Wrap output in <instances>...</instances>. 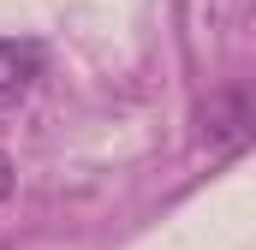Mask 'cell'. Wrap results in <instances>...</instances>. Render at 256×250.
Instances as JSON below:
<instances>
[{"label": "cell", "instance_id": "obj_1", "mask_svg": "<svg viewBox=\"0 0 256 250\" xmlns=\"http://www.w3.org/2000/svg\"><path fill=\"white\" fill-rule=\"evenodd\" d=\"M42 66H48V48L36 36H0V102L30 96V84L42 78Z\"/></svg>", "mask_w": 256, "mask_h": 250}, {"label": "cell", "instance_id": "obj_2", "mask_svg": "<svg viewBox=\"0 0 256 250\" xmlns=\"http://www.w3.org/2000/svg\"><path fill=\"white\" fill-rule=\"evenodd\" d=\"M208 149H244V137H250V96L244 90H220V96H208Z\"/></svg>", "mask_w": 256, "mask_h": 250}, {"label": "cell", "instance_id": "obj_3", "mask_svg": "<svg viewBox=\"0 0 256 250\" xmlns=\"http://www.w3.org/2000/svg\"><path fill=\"white\" fill-rule=\"evenodd\" d=\"M6 190H12V161L0 155V202H6Z\"/></svg>", "mask_w": 256, "mask_h": 250}]
</instances>
